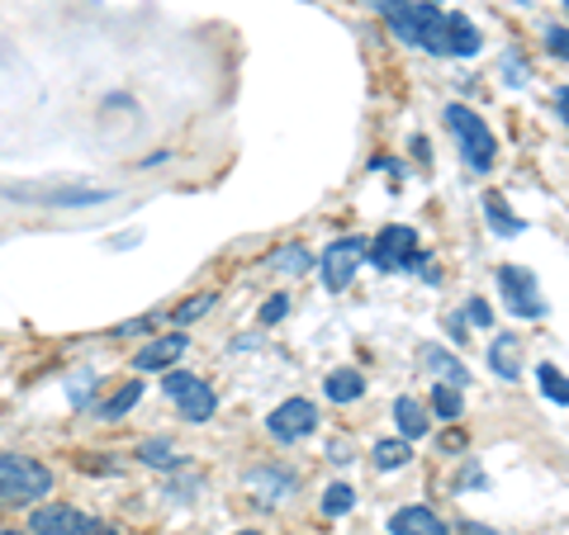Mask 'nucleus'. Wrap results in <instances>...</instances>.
Segmentation results:
<instances>
[{
    "label": "nucleus",
    "instance_id": "obj_1",
    "mask_svg": "<svg viewBox=\"0 0 569 535\" xmlns=\"http://www.w3.org/2000/svg\"><path fill=\"white\" fill-rule=\"evenodd\" d=\"M52 493V470L33 455L0 451V507H33Z\"/></svg>",
    "mask_w": 569,
    "mask_h": 535
},
{
    "label": "nucleus",
    "instance_id": "obj_2",
    "mask_svg": "<svg viewBox=\"0 0 569 535\" xmlns=\"http://www.w3.org/2000/svg\"><path fill=\"white\" fill-rule=\"evenodd\" d=\"M366 261L376 271H418V265H427V256L418 252V233L408 223L380 228V238L366 242Z\"/></svg>",
    "mask_w": 569,
    "mask_h": 535
},
{
    "label": "nucleus",
    "instance_id": "obj_3",
    "mask_svg": "<svg viewBox=\"0 0 569 535\" xmlns=\"http://www.w3.org/2000/svg\"><path fill=\"white\" fill-rule=\"evenodd\" d=\"M29 531L33 535H114V526L104 516H91L81 507H67V503H43L29 512Z\"/></svg>",
    "mask_w": 569,
    "mask_h": 535
},
{
    "label": "nucleus",
    "instance_id": "obj_4",
    "mask_svg": "<svg viewBox=\"0 0 569 535\" xmlns=\"http://www.w3.org/2000/svg\"><path fill=\"white\" fill-rule=\"evenodd\" d=\"M447 129L460 138V152H466V162L475 171H489L493 166V152H498V142L489 133V123L479 119L470 104H447Z\"/></svg>",
    "mask_w": 569,
    "mask_h": 535
},
{
    "label": "nucleus",
    "instance_id": "obj_5",
    "mask_svg": "<svg viewBox=\"0 0 569 535\" xmlns=\"http://www.w3.org/2000/svg\"><path fill=\"white\" fill-rule=\"evenodd\" d=\"M167 398L176 403V413H181L186 422H209L213 413H219V398H213V388L200 380V374H190V370H167Z\"/></svg>",
    "mask_w": 569,
    "mask_h": 535
},
{
    "label": "nucleus",
    "instance_id": "obj_6",
    "mask_svg": "<svg viewBox=\"0 0 569 535\" xmlns=\"http://www.w3.org/2000/svg\"><path fill=\"white\" fill-rule=\"evenodd\" d=\"M498 290L518 317H546V299L537 290V275L527 265H498Z\"/></svg>",
    "mask_w": 569,
    "mask_h": 535
},
{
    "label": "nucleus",
    "instance_id": "obj_7",
    "mask_svg": "<svg viewBox=\"0 0 569 535\" xmlns=\"http://www.w3.org/2000/svg\"><path fill=\"white\" fill-rule=\"evenodd\" d=\"M361 261H366V238H337L323 252V261H318V271H323V284L332 294H342L351 275L361 271Z\"/></svg>",
    "mask_w": 569,
    "mask_h": 535
},
{
    "label": "nucleus",
    "instance_id": "obj_8",
    "mask_svg": "<svg viewBox=\"0 0 569 535\" xmlns=\"http://www.w3.org/2000/svg\"><path fill=\"white\" fill-rule=\"evenodd\" d=\"M266 432H271L276 441L284 445H295V441H305L318 432V407L309 398H284L271 417H266Z\"/></svg>",
    "mask_w": 569,
    "mask_h": 535
},
{
    "label": "nucleus",
    "instance_id": "obj_9",
    "mask_svg": "<svg viewBox=\"0 0 569 535\" xmlns=\"http://www.w3.org/2000/svg\"><path fill=\"white\" fill-rule=\"evenodd\" d=\"M186 332H171V336H157V342H148L138 355H133V370H171L176 361L186 355Z\"/></svg>",
    "mask_w": 569,
    "mask_h": 535
},
{
    "label": "nucleus",
    "instance_id": "obj_10",
    "mask_svg": "<svg viewBox=\"0 0 569 535\" xmlns=\"http://www.w3.org/2000/svg\"><path fill=\"white\" fill-rule=\"evenodd\" d=\"M389 535H451V526L432 507H399L389 516Z\"/></svg>",
    "mask_w": 569,
    "mask_h": 535
},
{
    "label": "nucleus",
    "instance_id": "obj_11",
    "mask_svg": "<svg viewBox=\"0 0 569 535\" xmlns=\"http://www.w3.org/2000/svg\"><path fill=\"white\" fill-rule=\"evenodd\" d=\"M479 48H485V39H479L470 14H447V58H475Z\"/></svg>",
    "mask_w": 569,
    "mask_h": 535
},
{
    "label": "nucleus",
    "instance_id": "obj_12",
    "mask_svg": "<svg viewBox=\"0 0 569 535\" xmlns=\"http://www.w3.org/2000/svg\"><path fill=\"white\" fill-rule=\"evenodd\" d=\"M489 370L498 374V380H518L522 374V351H518V336L512 332H503V336H493L489 342Z\"/></svg>",
    "mask_w": 569,
    "mask_h": 535
},
{
    "label": "nucleus",
    "instance_id": "obj_13",
    "mask_svg": "<svg viewBox=\"0 0 569 535\" xmlns=\"http://www.w3.org/2000/svg\"><path fill=\"white\" fill-rule=\"evenodd\" d=\"M422 361H427V370L437 374V384H451V388H466V384H470V370L460 365L451 351H441V346H427V351H422Z\"/></svg>",
    "mask_w": 569,
    "mask_h": 535
},
{
    "label": "nucleus",
    "instance_id": "obj_14",
    "mask_svg": "<svg viewBox=\"0 0 569 535\" xmlns=\"http://www.w3.org/2000/svg\"><path fill=\"white\" fill-rule=\"evenodd\" d=\"M133 455H138L142 465H148V470H181V465H186V455L176 451V445H171L167 436H152V441H142Z\"/></svg>",
    "mask_w": 569,
    "mask_h": 535
},
{
    "label": "nucleus",
    "instance_id": "obj_15",
    "mask_svg": "<svg viewBox=\"0 0 569 535\" xmlns=\"http://www.w3.org/2000/svg\"><path fill=\"white\" fill-rule=\"evenodd\" d=\"M395 422H399V432H403V441H418V436H427V407L418 403V398H395Z\"/></svg>",
    "mask_w": 569,
    "mask_h": 535
},
{
    "label": "nucleus",
    "instance_id": "obj_16",
    "mask_svg": "<svg viewBox=\"0 0 569 535\" xmlns=\"http://www.w3.org/2000/svg\"><path fill=\"white\" fill-rule=\"evenodd\" d=\"M323 394L332 403H356L366 394V380H361V370H332L328 380H323Z\"/></svg>",
    "mask_w": 569,
    "mask_h": 535
},
{
    "label": "nucleus",
    "instance_id": "obj_17",
    "mask_svg": "<svg viewBox=\"0 0 569 535\" xmlns=\"http://www.w3.org/2000/svg\"><path fill=\"white\" fill-rule=\"evenodd\" d=\"M138 398H142V380L119 384V394H110L104 403H96V417H104V422H119L123 413H133V407H138Z\"/></svg>",
    "mask_w": 569,
    "mask_h": 535
},
{
    "label": "nucleus",
    "instance_id": "obj_18",
    "mask_svg": "<svg viewBox=\"0 0 569 535\" xmlns=\"http://www.w3.org/2000/svg\"><path fill=\"white\" fill-rule=\"evenodd\" d=\"M14 200H33V204H67V209H86V204H104L110 194L104 190H77V194H24V190H10Z\"/></svg>",
    "mask_w": 569,
    "mask_h": 535
},
{
    "label": "nucleus",
    "instance_id": "obj_19",
    "mask_svg": "<svg viewBox=\"0 0 569 535\" xmlns=\"http://www.w3.org/2000/svg\"><path fill=\"white\" fill-rule=\"evenodd\" d=\"M485 219H489V228H493V233L498 238H518L522 233V219H518V213H512L503 200H498V194H485Z\"/></svg>",
    "mask_w": 569,
    "mask_h": 535
},
{
    "label": "nucleus",
    "instance_id": "obj_20",
    "mask_svg": "<svg viewBox=\"0 0 569 535\" xmlns=\"http://www.w3.org/2000/svg\"><path fill=\"white\" fill-rule=\"evenodd\" d=\"M295 484H299V478L284 474V470H252V474H247V488H271L266 497H290Z\"/></svg>",
    "mask_w": 569,
    "mask_h": 535
},
{
    "label": "nucleus",
    "instance_id": "obj_21",
    "mask_svg": "<svg viewBox=\"0 0 569 535\" xmlns=\"http://www.w3.org/2000/svg\"><path fill=\"white\" fill-rule=\"evenodd\" d=\"M432 413H437L441 422H460V413H466V403H460V388L432 384Z\"/></svg>",
    "mask_w": 569,
    "mask_h": 535
},
{
    "label": "nucleus",
    "instance_id": "obj_22",
    "mask_svg": "<svg viewBox=\"0 0 569 535\" xmlns=\"http://www.w3.org/2000/svg\"><path fill=\"white\" fill-rule=\"evenodd\" d=\"M537 380H541V394L550 398V403H556V407H569V388H565V370L560 365H541L537 370Z\"/></svg>",
    "mask_w": 569,
    "mask_h": 535
},
{
    "label": "nucleus",
    "instance_id": "obj_23",
    "mask_svg": "<svg viewBox=\"0 0 569 535\" xmlns=\"http://www.w3.org/2000/svg\"><path fill=\"white\" fill-rule=\"evenodd\" d=\"M413 460V445L408 441H380L376 445V470H403Z\"/></svg>",
    "mask_w": 569,
    "mask_h": 535
},
{
    "label": "nucleus",
    "instance_id": "obj_24",
    "mask_svg": "<svg viewBox=\"0 0 569 535\" xmlns=\"http://www.w3.org/2000/svg\"><path fill=\"white\" fill-rule=\"evenodd\" d=\"M271 265H276V271H284V275H299V271H309V265H313V256L295 242V246H280V252L271 256Z\"/></svg>",
    "mask_w": 569,
    "mask_h": 535
},
{
    "label": "nucleus",
    "instance_id": "obj_25",
    "mask_svg": "<svg viewBox=\"0 0 569 535\" xmlns=\"http://www.w3.org/2000/svg\"><path fill=\"white\" fill-rule=\"evenodd\" d=\"M351 507H356V488H351V484L323 488V516H342V512H351Z\"/></svg>",
    "mask_w": 569,
    "mask_h": 535
},
{
    "label": "nucleus",
    "instance_id": "obj_26",
    "mask_svg": "<svg viewBox=\"0 0 569 535\" xmlns=\"http://www.w3.org/2000/svg\"><path fill=\"white\" fill-rule=\"evenodd\" d=\"M213 303H219V294H194V299H186L181 303V309H176V323H194V317H204L209 309H213Z\"/></svg>",
    "mask_w": 569,
    "mask_h": 535
},
{
    "label": "nucleus",
    "instance_id": "obj_27",
    "mask_svg": "<svg viewBox=\"0 0 569 535\" xmlns=\"http://www.w3.org/2000/svg\"><path fill=\"white\" fill-rule=\"evenodd\" d=\"M284 313H290V294H271L266 299V309H261V327H276Z\"/></svg>",
    "mask_w": 569,
    "mask_h": 535
},
{
    "label": "nucleus",
    "instance_id": "obj_28",
    "mask_svg": "<svg viewBox=\"0 0 569 535\" xmlns=\"http://www.w3.org/2000/svg\"><path fill=\"white\" fill-rule=\"evenodd\" d=\"M466 323H475V327H493V309L485 299H470L466 303Z\"/></svg>",
    "mask_w": 569,
    "mask_h": 535
},
{
    "label": "nucleus",
    "instance_id": "obj_29",
    "mask_svg": "<svg viewBox=\"0 0 569 535\" xmlns=\"http://www.w3.org/2000/svg\"><path fill=\"white\" fill-rule=\"evenodd\" d=\"M546 48H550V58H556V62L569 58V48H565V24H550V29H546Z\"/></svg>",
    "mask_w": 569,
    "mask_h": 535
},
{
    "label": "nucleus",
    "instance_id": "obj_30",
    "mask_svg": "<svg viewBox=\"0 0 569 535\" xmlns=\"http://www.w3.org/2000/svg\"><path fill=\"white\" fill-rule=\"evenodd\" d=\"M503 71H508V77H503L508 85H522V81H527V62H522V58H512V52L503 58Z\"/></svg>",
    "mask_w": 569,
    "mask_h": 535
},
{
    "label": "nucleus",
    "instance_id": "obj_31",
    "mask_svg": "<svg viewBox=\"0 0 569 535\" xmlns=\"http://www.w3.org/2000/svg\"><path fill=\"white\" fill-rule=\"evenodd\" d=\"M152 323H157V317H133V323H119V327H114V336H142Z\"/></svg>",
    "mask_w": 569,
    "mask_h": 535
},
{
    "label": "nucleus",
    "instance_id": "obj_32",
    "mask_svg": "<svg viewBox=\"0 0 569 535\" xmlns=\"http://www.w3.org/2000/svg\"><path fill=\"white\" fill-rule=\"evenodd\" d=\"M441 451H466V432H447L441 436Z\"/></svg>",
    "mask_w": 569,
    "mask_h": 535
},
{
    "label": "nucleus",
    "instance_id": "obj_33",
    "mask_svg": "<svg viewBox=\"0 0 569 535\" xmlns=\"http://www.w3.org/2000/svg\"><path fill=\"white\" fill-rule=\"evenodd\" d=\"M460 535H493L485 522H460Z\"/></svg>",
    "mask_w": 569,
    "mask_h": 535
},
{
    "label": "nucleus",
    "instance_id": "obj_34",
    "mask_svg": "<svg viewBox=\"0 0 569 535\" xmlns=\"http://www.w3.org/2000/svg\"><path fill=\"white\" fill-rule=\"evenodd\" d=\"M366 6H370V10H380V14H389V10H399L403 0H366Z\"/></svg>",
    "mask_w": 569,
    "mask_h": 535
},
{
    "label": "nucleus",
    "instance_id": "obj_35",
    "mask_svg": "<svg viewBox=\"0 0 569 535\" xmlns=\"http://www.w3.org/2000/svg\"><path fill=\"white\" fill-rule=\"evenodd\" d=\"M565 104H569V95H565V85H560V91H556V119L565 123Z\"/></svg>",
    "mask_w": 569,
    "mask_h": 535
},
{
    "label": "nucleus",
    "instance_id": "obj_36",
    "mask_svg": "<svg viewBox=\"0 0 569 535\" xmlns=\"http://www.w3.org/2000/svg\"><path fill=\"white\" fill-rule=\"evenodd\" d=\"M0 535H33V531H10V526H0Z\"/></svg>",
    "mask_w": 569,
    "mask_h": 535
},
{
    "label": "nucleus",
    "instance_id": "obj_37",
    "mask_svg": "<svg viewBox=\"0 0 569 535\" xmlns=\"http://www.w3.org/2000/svg\"><path fill=\"white\" fill-rule=\"evenodd\" d=\"M238 535H257V531H238Z\"/></svg>",
    "mask_w": 569,
    "mask_h": 535
},
{
    "label": "nucleus",
    "instance_id": "obj_38",
    "mask_svg": "<svg viewBox=\"0 0 569 535\" xmlns=\"http://www.w3.org/2000/svg\"><path fill=\"white\" fill-rule=\"evenodd\" d=\"M518 6H527V0H518Z\"/></svg>",
    "mask_w": 569,
    "mask_h": 535
}]
</instances>
